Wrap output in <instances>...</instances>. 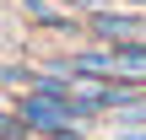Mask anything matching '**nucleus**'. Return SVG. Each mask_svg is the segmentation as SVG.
<instances>
[{"instance_id": "f257e3e1", "label": "nucleus", "mask_w": 146, "mask_h": 140, "mask_svg": "<svg viewBox=\"0 0 146 140\" xmlns=\"http://www.w3.org/2000/svg\"><path fill=\"white\" fill-rule=\"evenodd\" d=\"M76 119H81V108L70 103L65 81H38V92H33V97H22V124H27V129H38V135L70 129Z\"/></svg>"}, {"instance_id": "f03ea898", "label": "nucleus", "mask_w": 146, "mask_h": 140, "mask_svg": "<svg viewBox=\"0 0 146 140\" xmlns=\"http://www.w3.org/2000/svg\"><path fill=\"white\" fill-rule=\"evenodd\" d=\"M92 32L108 43V49H119V43H141V16L135 11H92Z\"/></svg>"}, {"instance_id": "7ed1b4c3", "label": "nucleus", "mask_w": 146, "mask_h": 140, "mask_svg": "<svg viewBox=\"0 0 146 140\" xmlns=\"http://www.w3.org/2000/svg\"><path fill=\"white\" fill-rule=\"evenodd\" d=\"M114 76L119 81H146V43H119L114 49Z\"/></svg>"}, {"instance_id": "20e7f679", "label": "nucleus", "mask_w": 146, "mask_h": 140, "mask_svg": "<svg viewBox=\"0 0 146 140\" xmlns=\"http://www.w3.org/2000/svg\"><path fill=\"white\" fill-rule=\"evenodd\" d=\"M119 140H146V124H125V129H119Z\"/></svg>"}, {"instance_id": "39448f33", "label": "nucleus", "mask_w": 146, "mask_h": 140, "mask_svg": "<svg viewBox=\"0 0 146 140\" xmlns=\"http://www.w3.org/2000/svg\"><path fill=\"white\" fill-rule=\"evenodd\" d=\"M76 5H92V11H103V5H108V0H76Z\"/></svg>"}, {"instance_id": "423d86ee", "label": "nucleus", "mask_w": 146, "mask_h": 140, "mask_svg": "<svg viewBox=\"0 0 146 140\" xmlns=\"http://www.w3.org/2000/svg\"><path fill=\"white\" fill-rule=\"evenodd\" d=\"M141 43H146V16H141Z\"/></svg>"}]
</instances>
